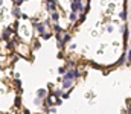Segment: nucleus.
<instances>
[{
	"label": "nucleus",
	"mask_w": 131,
	"mask_h": 114,
	"mask_svg": "<svg viewBox=\"0 0 131 114\" xmlns=\"http://www.w3.org/2000/svg\"><path fill=\"white\" fill-rule=\"evenodd\" d=\"M15 32H17V30H15L14 28H6V29L3 30V34H2L3 40H6V41H8L9 38H11V35H12V34H15Z\"/></svg>",
	"instance_id": "1"
},
{
	"label": "nucleus",
	"mask_w": 131,
	"mask_h": 114,
	"mask_svg": "<svg viewBox=\"0 0 131 114\" xmlns=\"http://www.w3.org/2000/svg\"><path fill=\"white\" fill-rule=\"evenodd\" d=\"M46 2H47V11H49V12L57 11V5H58L57 0H46Z\"/></svg>",
	"instance_id": "2"
},
{
	"label": "nucleus",
	"mask_w": 131,
	"mask_h": 114,
	"mask_svg": "<svg viewBox=\"0 0 131 114\" xmlns=\"http://www.w3.org/2000/svg\"><path fill=\"white\" fill-rule=\"evenodd\" d=\"M52 105H53V98L47 94V96L44 98V104H43V106H44V111H46L49 106H52Z\"/></svg>",
	"instance_id": "3"
},
{
	"label": "nucleus",
	"mask_w": 131,
	"mask_h": 114,
	"mask_svg": "<svg viewBox=\"0 0 131 114\" xmlns=\"http://www.w3.org/2000/svg\"><path fill=\"white\" fill-rule=\"evenodd\" d=\"M73 87V79H63V88L64 90H70Z\"/></svg>",
	"instance_id": "4"
},
{
	"label": "nucleus",
	"mask_w": 131,
	"mask_h": 114,
	"mask_svg": "<svg viewBox=\"0 0 131 114\" xmlns=\"http://www.w3.org/2000/svg\"><path fill=\"white\" fill-rule=\"evenodd\" d=\"M63 79H76V76H75V68L73 70H67L64 73V78Z\"/></svg>",
	"instance_id": "5"
},
{
	"label": "nucleus",
	"mask_w": 131,
	"mask_h": 114,
	"mask_svg": "<svg viewBox=\"0 0 131 114\" xmlns=\"http://www.w3.org/2000/svg\"><path fill=\"white\" fill-rule=\"evenodd\" d=\"M50 20H52L53 23H58V22H60V12H58V11L50 12Z\"/></svg>",
	"instance_id": "6"
},
{
	"label": "nucleus",
	"mask_w": 131,
	"mask_h": 114,
	"mask_svg": "<svg viewBox=\"0 0 131 114\" xmlns=\"http://www.w3.org/2000/svg\"><path fill=\"white\" fill-rule=\"evenodd\" d=\"M47 94H49V93H47V90H46V88H40L38 91H37V98H40V99H44V98L47 96Z\"/></svg>",
	"instance_id": "7"
},
{
	"label": "nucleus",
	"mask_w": 131,
	"mask_h": 114,
	"mask_svg": "<svg viewBox=\"0 0 131 114\" xmlns=\"http://www.w3.org/2000/svg\"><path fill=\"white\" fill-rule=\"evenodd\" d=\"M122 32H123V41H125V46H126V43H128V36H129V30H128L126 26H123V28H122Z\"/></svg>",
	"instance_id": "8"
},
{
	"label": "nucleus",
	"mask_w": 131,
	"mask_h": 114,
	"mask_svg": "<svg viewBox=\"0 0 131 114\" xmlns=\"http://www.w3.org/2000/svg\"><path fill=\"white\" fill-rule=\"evenodd\" d=\"M12 15H14L15 18H22V12H20V6H15V8H12Z\"/></svg>",
	"instance_id": "9"
},
{
	"label": "nucleus",
	"mask_w": 131,
	"mask_h": 114,
	"mask_svg": "<svg viewBox=\"0 0 131 114\" xmlns=\"http://www.w3.org/2000/svg\"><path fill=\"white\" fill-rule=\"evenodd\" d=\"M69 20H70L72 23H76V22H78V12L72 11V12H70V15H69Z\"/></svg>",
	"instance_id": "10"
},
{
	"label": "nucleus",
	"mask_w": 131,
	"mask_h": 114,
	"mask_svg": "<svg viewBox=\"0 0 131 114\" xmlns=\"http://www.w3.org/2000/svg\"><path fill=\"white\" fill-rule=\"evenodd\" d=\"M52 32H55V34H64L63 28H61L58 23H55V24H53V29H52Z\"/></svg>",
	"instance_id": "11"
},
{
	"label": "nucleus",
	"mask_w": 131,
	"mask_h": 114,
	"mask_svg": "<svg viewBox=\"0 0 131 114\" xmlns=\"http://www.w3.org/2000/svg\"><path fill=\"white\" fill-rule=\"evenodd\" d=\"M70 38H72V36H70V34H63V38H61V40H63V43H64V44H67V43L70 41Z\"/></svg>",
	"instance_id": "12"
},
{
	"label": "nucleus",
	"mask_w": 131,
	"mask_h": 114,
	"mask_svg": "<svg viewBox=\"0 0 131 114\" xmlns=\"http://www.w3.org/2000/svg\"><path fill=\"white\" fill-rule=\"evenodd\" d=\"M14 105H15L17 108H20V106H22V98H20V96H17V98H15V100H14Z\"/></svg>",
	"instance_id": "13"
},
{
	"label": "nucleus",
	"mask_w": 131,
	"mask_h": 114,
	"mask_svg": "<svg viewBox=\"0 0 131 114\" xmlns=\"http://www.w3.org/2000/svg\"><path fill=\"white\" fill-rule=\"evenodd\" d=\"M6 47H8V50H14V47H15V43H14L12 40H11V41L8 40V44H6Z\"/></svg>",
	"instance_id": "14"
},
{
	"label": "nucleus",
	"mask_w": 131,
	"mask_h": 114,
	"mask_svg": "<svg viewBox=\"0 0 131 114\" xmlns=\"http://www.w3.org/2000/svg\"><path fill=\"white\" fill-rule=\"evenodd\" d=\"M50 36H52V32H43V34H41V38H43V40H49Z\"/></svg>",
	"instance_id": "15"
},
{
	"label": "nucleus",
	"mask_w": 131,
	"mask_h": 114,
	"mask_svg": "<svg viewBox=\"0 0 131 114\" xmlns=\"http://www.w3.org/2000/svg\"><path fill=\"white\" fill-rule=\"evenodd\" d=\"M125 60H126V55H122L120 58H119V61H117V64L119 66H122V64H125Z\"/></svg>",
	"instance_id": "16"
},
{
	"label": "nucleus",
	"mask_w": 131,
	"mask_h": 114,
	"mask_svg": "<svg viewBox=\"0 0 131 114\" xmlns=\"http://www.w3.org/2000/svg\"><path fill=\"white\" fill-rule=\"evenodd\" d=\"M120 18H122V20L125 22L126 20V18H128V14H126V9H123L122 12H120Z\"/></svg>",
	"instance_id": "17"
},
{
	"label": "nucleus",
	"mask_w": 131,
	"mask_h": 114,
	"mask_svg": "<svg viewBox=\"0 0 131 114\" xmlns=\"http://www.w3.org/2000/svg\"><path fill=\"white\" fill-rule=\"evenodd\" d=\"M61 94H63V90H60V88H58V90H53V96H55V98L61 96Z\"/></svg>",
	"instance_id": "18"
},
{
	"label": "nucleus",
	"mask_w": 131,
	"mask_h": 114,
	"mask_svg": "<svg viewBox=\"0 0 131 114\" xmlns=\"http://www.w3.org/2000/svg\"><path fill=\"white\" fill-rule=\"evenodd\" d=\"M126 62L131 64V49H128V52H126Z\"/></svg>",
	"instance_id": "19"
},
{
	"label": "nucleus",
	"mask_w": 131,
	"mask_h": 114,
	"mask_svg": "<svg viewBox=\"0 0 131 114\" xmlns=\"http://www.w3.org/2000/svg\"><path fill=\"white\" fill-rule=\"evenodd\" d=\"M55 105H63V98H61V96L57 98V100H55Z\"/></svg>",
	"instance_id": "20"
},
{
	"label": "nucleus",
	"mask_w": 131,
	"mask_h": 114,
	"mask_svg": "<svg viewBox=\"0 0 131 114\" xmlns=\"http://www.w3.org/2000/svg\"><path fill=\"white\" fill-rule=\"evenodd\" d=\"M61 98H63V100H64V99H69V98H70V91H67V93H63V94H61Z\"/></svg>",
	"instance_id": "21"
},
{
	"label": "nucleus",
	"mask_w": 131,
	"mask_h": 114,
	"mask_svg": "<svg viewBox=\"0 0 131 114\" xmlns=\"http://www.w3.org/2000/svg\"><path fill=\"white\" fill-rule=\"evenodd\" d=\"M66 72H67V67H60V68H58V73H60V74H64Z\"/></svg>",
	"instance_id": "22"
},
{
	"label": "nucleus",
	"mask_w": 131,
	"mask_h": 114,
	"mask_svg": "<svg viewBox=\"0 0 131 114\" xmlns=\"http://www.w3.org/2000/svg\"><path fill=\"white\" fill-rule=\"evenodd\" d=\"M14 2H15V5H17V6H22L25 0H14Z\"/></svg>",
	"instance_id": "23"
},
{
	"label": "nucleus",
	"mask_w": 131,
	"mask_h": 114,
	"mask_svg": "<svg viewBox=\"0 0 131 114\" xmlns=\"http://www.w3.org/2000/svg\"><path fill=\"white\" fill-rule=\"evenodd\" d=\"M90 66H93V67H95V68H101V67H99V64H96V62H93V61H90Z\"/></svg>",
	"instance_id": "24"
},
{
	"label": "nucleus",
	"mask_w": 131,
	"mask_h": 114,
	"mask_svg": "<svg viewBox=\"0 0 131 114\" xmlns=\"http://www.w3.org/2000/svg\"><path fill=\"white\" fill-rule=\"evenodd\" d=\"M3 5V0H0V6H2Z\"/></svg>",
	"instance_id": "25"
},
{
	"label": "nucleus",
	"mask_w": 131,
	"mask_h": 114,
	"mask_svg": "<svg viewBox=\"0 0 131 114\" xmlns=\"http://www.w3.org/2000/svg\"><path fill=\"white\" fill-rule=\"evenodd\" d=\"M0 67H2V64H0Z\"/></svg>",
	"instance_id": "26"
},
{
	"label": "nucleus",
	"mask_w": 131,
	"mask_h": 114,
	"mask_svg": "<svg viewBox=\"0 0 131 114\" xmlns=\"http://www.w3.org/2000/svg\"><path fill=\"white\" fill-rule=\"evenodd\" d=\"M129 46H131V43H129Z\"/></svg>",
	"instance_id": "27"
}]
</instances>
